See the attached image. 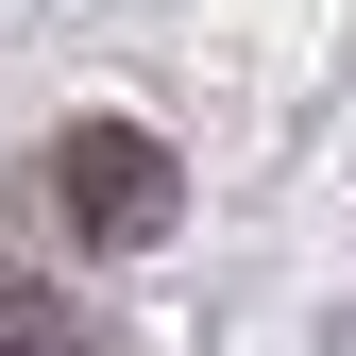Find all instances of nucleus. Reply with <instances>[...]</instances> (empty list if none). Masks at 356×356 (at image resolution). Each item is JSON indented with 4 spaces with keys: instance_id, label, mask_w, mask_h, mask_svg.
Listing matches in <instances>:
<instances>
[{
    "instance_id": "obj_1",
    "label": "nucleus",
    "mask_w": 356,
    "mask_h": 356,
    "mask_svg": "<svg viewBox=\"0 0 356 356\" xmlns=\"http://www.w3.org/2000/svg\"><path fill=\"white\" fill-rule=\"evenodd\" d=\"M34 187H51V220H68V238L136 254V238H170V204H187V170H170V136H136V119H68Z\"/></svg>"
},
{
    "instance_id": "obj_2",
    "label": "nucleus",
    "mask_w": 356,
    "mask_h": 356,
    "mask_svg": "<svg viewBox=\"0 0 356 356\" xmlns=\"http://www.w3.org/2000/svg\"><path fill=\"white\" fill-rule=\"evenodd\" d=\"M0 356H102V339H85L51 289H17V272H0Z\"/></svg>"
}]
</instances>
